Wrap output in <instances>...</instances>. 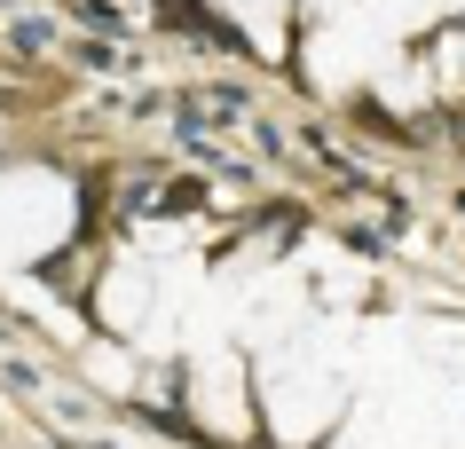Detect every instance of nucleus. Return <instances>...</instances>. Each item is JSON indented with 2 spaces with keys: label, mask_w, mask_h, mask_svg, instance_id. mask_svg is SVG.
<instances>
[{
  "label": "nucleus",
  "mask_w": 465,
  "mask_h": 449,
  "mask_svg": "<svg viewBox=\"0 0 465 449\" xmlns=\"http://www.w3.org/2000/svg\"><path fill=\"white\" fill-rule=\"evenodd\" d=\"M150 284H158V276H150L143 260H103V268H95V284H87V307H95V324L111 331V339H134V331H143L150 316L166 307Z\"/></svg>",
  "instance_id": "20e7f679"
},
{
  "label": "nucleus",
  "mask_w": 465,
  "mask_h": 449,
  "mask_svg": "<svg viewBox=\"0 0 465 449\" xmlns=\"http://www.w3.org/2000/svg\"><path fill=\"white\" fill-rule=\"evenodd\" d=\"M252 378H261V434L276 449H323L340 434L347 402H340V378L323 371L316 355H284V363H269Z\"/></svg>",
  "instance_id": "f03ea898"
},
{
  "label": "nucleus",
  "mask_w": 465,
  "mask_h": 449,
  "mask_svg": "<svg viewBox=\"0 0 465 449\" xmlns=\"http://www.w3.org/2000/svg\"><path fill=\"white\" fill-rule=\"evenodd\" d=\"M79 229V198L55 166H0V268H48Z\"/></svg>",
  "instance_id": "f257e3e1"
},
{
  "label": "nucleus",
  "mask_w": 465,
  "mask_h": 449,
  "mask_svg": "<svg viewBox=\"0 0 465 449\" xmlns=\"http://www.w3.org/2000/svg\"><path fill=\"white\" fill-rule=\"evenodd\" d=\"M87 378H95V386H111V395H126V386H134V363H126V347H95Z\"/></svg>",
  "instance_id": "39448f33"
},
{
  "label": "nucleus",
  "mask_w": 465,
  "mask_h": 449,
  "mask_svg": "<svg viewBox=\"0 0 465 449\" xmlns=\"http://www.w3.org/2000/svg\"><path fill=\"white\" fill-rule=\"evenodd\" d=\"M182 378H190L182 410L197 418V434H205V442L245 449L252 434H261V378L245 371V355H229V347H197L190 363H182Z\"/></svg>",
  "instance_id": "7ed1b4c3"
}]
</instances>
